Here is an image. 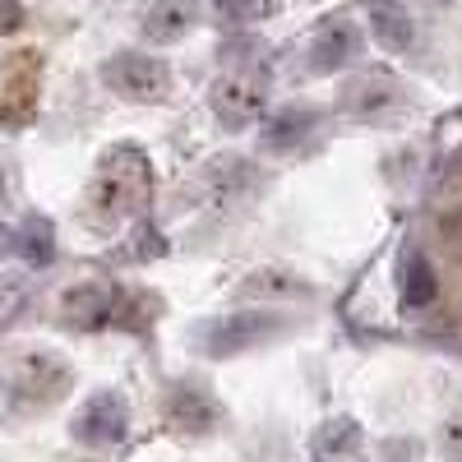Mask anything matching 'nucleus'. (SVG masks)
<instances>
[{
  "instance_id": "f257e3e1",
  "label": "nucleus",
  "mask_w": 462,
  "mask_h": 462,
  "mask_svg": "<svg viewBox=\"0 0 462 462\" xmlns=\"http://www.w3.org/2000/svg\"><path fill=\"white\" fill-rule=\"evenodd\" d=\"M152 195V167L134 143L111 148L97 162V176L88 185V208L106 222H121L130 213H139Z\"/></svg>"
},
{
  "instance_id": "f03ea898",
  "label": "nucleus",
  "mask_w": 462,
  "mask_h": 462,
  "mask_svg": "<svg viewBox=\"0 0 462 462\" xmlns=\"http://www.w3.org/2000/svg\"><path fill=\"white\" fill-rule=\"evenodd\" d=\"M268 93H273V79L268 69H254V65H241V69H226L213 79V111L222 116L226 125H254L259 116L268 111Z\"/></svg>"
},
{
  "instance_id": "7ed1b4c3",
  "label": "nucleus",
  "mask_w": 462,
  "mask_h": 462,
  "mask_svg": "<svg viewBox=\"0 0 462 462\" xmlns=\"http://www.w3.org/2000/svg\"><path fill=\"white\" fill-rule=\"evenodd\" d=\"M102 84L111 93H121L125 102H167L171 93V69L158 56L143 51H116L102 65Z\"/></svg>"
},
{
  "instance_id": "20e7f679",
  "label": "nucleus",
  "mask_w": 462,
  "mask_h": 462,
  "mask_svg": "<svg viewBox=\"0 0 462 462\" xmlns=\"http://www.w3.org/2000/svg\"><path fill=\"white\" fill-rule=\"evenodd\" d=\"M282 333V319L268 315V310H241V315H222L213 324H204L199 342L208 356H241V352H254V346H263L268 337Z\"/></svg>"
},
{
  "instance_id": "39448f33",
  "label": "nucleus",
  "mask_w": 462,
  "mask_h": 462,
  "mask_svg": "<svg viewBox=\"0 0 462 462\" xmlns=\"http://www.w3.org/2000/svg\"><path fill=\"white\" fill-rule=\"evenodd\" d=\"M125 430H130V402L121 393H111V389L93 393L79 407V416H74V426H69V435L84 448H111V444L125 439Z\"/></svg>"
},
{
  "instance_id": "423d86ee",
  "label": "nucleus",
  "mask_w": 462,
  "mask_h": 462,
  "mask_svg": "<svg viewBox=\"0 0 462 462\" xmlns=\"http://www.w3.org/2000/svg\"><path fill=\"white\" fill-rule=\"evenodd\" d=\"M116 310H121V291L111 282H79L60 300V315L69 328H106L116 319Z\"/></svg>"
},
{
  "instance_id": "0eeeda50",
  "label": "nucleus",
  "mask_w": 462,
  "mask_h": 462,
  "mask_svg": "<svg viewBox=\"0 0 462 462\" xmlns=\"http://www.w3.org/2000/svg\"><path fill=\"white\" fill-rule=\"evenodd\" d=\"M37 74H42V60L32 51H23L19 60H10L0 69V121H23L32 111L37 97Z\"/></svg>"
},
{
  "instance_id": "6e6552de",
  "label": "nucleus",
  "mask_w": 462,
  "mask_h": 462,
  "mask_svg": "<svg viewBox=\"0 0 462 462\" xmlns=\"http://www.w3.org/2000/svg\"><path fill=\"white\" fill-rule=\"evenodd\" d=\"M167 420L185 435H208L217 426V402L204 383H176L167 398Z\"/></svg>"
},
{
  "instance_id": "1a4fd4ad",
  "label": "nucleus",
  "mask_w": 462,
  "mask_h": 462,
  "mask_svg": "<svg viewBox=\"0 0 462 462\" xmlns=\"http://www.w3.org/2000/svg\"><path fill=\"white\" fill-rule=\"evenodd\" d=\"M199 23V0H152L143 10V37L148 42H180V37Z\"/></svg>"
},
{
  "instance_id": "9d476101",
  "label": "nucleus",
  "mask_w": 462,
  "mask_h": 462,
  "mask_svg": "<svg viewBox=\"0 0 462 462\" xmlns=\"http://www.w3.org/2000/svg\"><path fill=\"white\" fill-rule=\"evenodd\" d=\"M356 56H361V32L352 23H328V28L315 32V42H310V69L315 74H337Z\"/></svg>"
},
{
  "instance_id": "9b49d317",
  "label": "nucleus",
  "mask_w": 462,
  "mask_h": 462,
  "mask_svg": "<svg viewBox=\"0 0 462 462\" xmlns=\"http://www.w3.org/2000/svg\"><path fill=\"white\" fill-rule=\"evenodd\" d=\"M315 130H319V111H310V106H287L282 116H273V121L263 125L259 143H263V152H291L296 143H305Z\"/></svg>"
},
{
  "instance_id": "f8f14e48",
  "label": "nucleus",
  "mask_w": 462,
  "mask_h": 462,
  "mask_svg": "<svg viewBox=\"0 0 462 462\" xmlns=\"http://www.w3.org/2000/svg\"><path fill=\"white\" fill-rule=\"evenodd\" d=\"M370 28L389 51H407L416 42V19L402 0H370Z\"/></svg>"
},
{
  "instance_id": "ddd939ff",
  "label": "nucleus",
  "mask_w": 462,
  "mask_h": 462,
  "mask_svg": "<svg viewBox=\"0 0 462 462\" xmlns=\"http://www.w3.org/2000/svg\"><path fill=\"white\" fill-rule=\"evenodd\" d=\"M402 106V88L393 79H383V74H374V79H361L346 88V111L361 116V121H379V116H389Z\"/></svg>"
},
{
  "instance_id": "4468645a",
  "label": "nucleus",
  "mask_w": 462,
  "mask_h": 462,
  "mask_svg": "<svg viewBox=\"0 0 462 462\" xmlns=\"http://www.w3.org/2000/svg\"><path fill=\"white\" fill-rule=\"evenodd\" d=\"M398 291H402V305H411V310H420V305H430L439 296V278L430 259L420 250H402L398 259Z\"/></svg>"
},
{
  "instance_id": "2eb2a0df",
  "label": "nucleus",
  "mask_w": 462,
  "mask_h": 462,
  "mask_svg": "<svg viewBox=\"0 0 462 462\" xmlns=\"http://www.w3.org/2000/svg\"><path fill=\"white\" fill-rule=\"evenodd\" d=\"M315 457L319 462H342V457H352L356 448H361V426L352 416H333V420H324L319 426V435H315Z\"/></svg>"
},
{
  "instance_id": "dca6fc26",
  "label": "nucleus",
  "mask_w": 462,
  "mask_h": 462,
  "mask_svg": "<svg viewBox=\"0 0 462 462\" xmlns=\"http://www.w3.org/2000/svg\"><path fill=\"white\" fill-rule=\"evenodd\" d=\"M14 250L32 263V268H47L51 259H56V231H51V222L47 217H23V226H19V236H14Z\"/></svg>"
},
{
  "instance_id": "f3484780",
  "label": "nucleus",
  "mask_w": 462,
  "mask_h": 462,
  "mask_svg": "<svg viewBox=\"0 0 462 462\" xmlns=\"http://www.w3.org/2000/svg\"><path fill=\"white\" fill-rule=\"evenodd\" d=\"M217 10L231 23H259V19H273L282 10V0H217Z\"/></svg>"
},
{
  "instance_id": "a211bd4d",
  "label": "nucleus",
  "mask_w": 462,
  "mask_h": 462,
  "mask_svg": "<svg viewBox=\"0 0 462 462\" xmlns=\"http://www.w3.org/2000/svg\"><path fill=\"white\" fill-rule=\"evenodd\" d=\"M241 291H245V296H310V287L296 282V278H287V273H254Z\"/></svg>"
},
{
  "instance_id": "6ab92c4d",
  "label": "nucleus",
  "mask_w": 462,
  "mask_h": 462,
  "mask_svg": "<svg viewBox=\"0 0 462 462\" xmlns=\"http://www.w3.org/2000/svg\"><path fill=\"white\" fill-rule=\"evenodd\" d=\"M23 305V287L19 282H0V324H10V315Z\"/></svg>"
},
{
  "instance_id": "aec40b11",
  "label": "nucleus",
  "mask_w": 462,
  "mask_h": 462,
  "mask_svg": "<svg viewBox=\"0 0 462 462\" xmlns=\"http://www.w3.org/2000/svg\"><path fill=\"white\" fill-rule=\"evenodd\" d=\"M23 28V5L19 0H0V37H10Z\"/></svg>"
},
{
  "instance_id": "412c9836",
  "label": "nucleus",
  "mask_w": 462,
  "mask_h": 462,
  "mask_svg": "<svg viewBox=\"0 0 462 462\" xmlns=\"http://www.w3.org/2000/svg\"><path fill=\"white\" fill-rule=\"evenodd\" d=\"M439 444H444V453H448L453 462H462V420H448L444 435H439Z\"/></svg>"
},
{
  "instance_id": "4be33fe9",
  "label": "nucleus",
  "mask_w": 462,
  "mask_h": 462,
  "mask_svg": "<svg viewBox=\"0 0 462 462\" xmlns=\"http://www.w3.org/2000/svg\"><path fill=\"white\" fill-rule=\"evenodd\" d=\"M439 226H448V236H453V241L462 245V208H453L448 217H439Z\"/></svg>"
},
{
  "instance_id": "5701e85b",
  "label": "nucleus",
  "mask_w": 462,
  "mask_h": 462,
  "mask_svg": "<svg viewBox=\"0 0 462 462\" xmlns=\"http://www.w3.org/2000/svg\"><path fill=\"white\" fill-rule=\"evenodd\" d=\"M5 241H10V231H5V226H0V250H5Z\"/></svg>"
},
{
  "instance_id": "b1692460",
  "label": "nucleus",
  "mask_w": 462,
  "mask_h": 462,
  "mask_svg": "<svg viewBox=\"0 0 462 462\" xmlns=\"http://www.w3.org/2000/svg\"><path fill=\"white\" fill-rule=\"evenodd\" d=\"M0 199H5V171H0Z\"/></svg>"
}]
</instances>
